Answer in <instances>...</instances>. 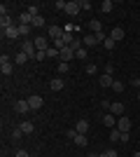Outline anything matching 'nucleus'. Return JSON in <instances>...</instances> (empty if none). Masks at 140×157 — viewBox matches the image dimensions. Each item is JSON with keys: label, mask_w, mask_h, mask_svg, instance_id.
Segmentation results:
<instances>
[{"label": "nucleus", "mask_w": 140, "mask_h": 157, "mask_svg": "<svg viewBox=\"0 0 140 157\" xmlns=\"http://www.w3.org/2000/svg\"><path fill=\"white\" fill-rule=\"evenodd\" d=\"M33 42H35V47H38V52H47V49L52 47V40H49V38H45V35H38V38H35Z\"/></svg>", "instance_id": "f257e3e1"}, {"label": "nucleus", "mask_w": 140, "mask_h": 157, "mask_svg": "<svg viewBox=\"0 0 140 157\" xmlns=\"http://www.w3.org/2000/svg\"><path fill=\"white\" fill-rule=\"evenodd\" d=\"M0 71H2V75H12V71H14V66H12V61L7 59V54L0 56Z\"/></svg>", "instance_id": "f03ea898"}, {"label": "nucleus", "mask_w": 140, "mask_h": 157, "mask_svg": "<svg viewBox=\"0 0 140 157\" xmlns=\"http://www.w3.org/2000/svg\"><path fill=\"white\" fill-rule=\"evenodd\" d=\"M47 33H49V40H59V38H63V33H66V28H61V26H56V24H54V26H49L47 28Z\"/></svg>", "instance_id": "7ed1b4c3"}, {"label": "nucleus", "mask_w": 140, "mask_h": 157, "mask_svg": "<svg viewBox=\"0 0 140 157\" xmlns=\"http://www.w3.org/2000/svg\"><path fill=\"white\" fill-rule=\"evenodd\" d=\"M23 54H28L31 59H35V54H38V47H35L33 40H23V49H21Z\"/></svg>", "instance_id": "20e7f679"}, {"label": "nucleus", "mask_w": 140, "mask_h": 157, "mask_svg": "<svg viewBox=\"0 0 140 157\" xmlns=\"http://www.w3.org/2000/svg\"><path fill=\"white\" fill-rule=\"evenodd\" d=\"M73 59H75V49H73V47H63V49H61V54H59V61L70 63Z\"/></svg>", "instance_id": "39448f33"}, {"label": "nucleus", "mask_w": 140, "mask_h": 157, "mask_svg": "<svg viewBox=\"0 0 140 157\" xmlns=\"http://www.w3.org/2000/svg\"><path fill=\"white\" fill-rule=\"evenodd\" d=\"M14 110L21 113V115L31 113V103H28V98H21V101H16V103H14Z\"/></svg>", "instance_id": "423d86ee"}, {"label": "nucleus", "mask_w": 140, "mask_h": 157, "mask_svg": "<svg viewBox=\"0 0 140 157\" xmlns=\"http://www.w3.org/2000/svg\"><path fill=\"white\" fill-rule=\"evenodd\" d=\"M63 12H66L68 17H77V14H80V2H77V0H73V2H68Z\"/></svg>", "instance_id": "0eeeda50"}, {"label": "nucleus", "mask_w": 140, "mask_h": 157, "mask_svg": "<svg viewBox=\"0 0 140 157\" xmlns=\"http://www.w3.org/2000/svg\"><path fill=\"white\" fill-rule=\"evenodd\" d=\"M28 103H31V110H40L42 103H45V98L38 96V94H33V96H28Z\"/></svg>", "instance_id": "6e6552de"}, {"label": "nucleus", "mask_w": 140, "mask_h": 157, "mask_svg": "<svg viewBox=\"0 0 140 157\" xmlns=\"http://www.w3.org/2000/svg\"><path fill=\"white\" fill-rule=\"evenodd\" d=\"M82 45H84V47L89 49V47H98L100 42H98V38H96L93 33H89V35H84V38H82Z\"/></svg>", "instance_id": "1a4fd4ad"}, {"label": "nucleus", "mask_w": 140, "mask_h": 157, "mask_svg": "<svg viewBox=\"0 0 140 157\" xmlns=\"http://www.w3.org/2000/svg\"><path fill=\"white\" fill-rule=\"evenodd\" d=\"M117 129H119V131H131V120H128L126 115L117 117Z\"/></svg>", "instance_id": "9d476101"}, {"label": "nucleus", "mask_w": 140, "mask_h": 157, "mask_svg": "<svg viewBox=\"0 0 140 157\" xmlns=\"http://www.w3.org/2000/svg\"><path fill=\"white\" fill-rule=\"evenodd\" d=\"M124 35H126V33H124V28H121V26H114L112 33H110V38H112L114 42H121V40H124Z\"/></svg>", "instance_id": "9b49d317"}, {"label": "nucleus", "mask_w": 140, "mask_h": 157, "mask_svg": "<svg viewBox=\"0 0 140 157\" xmlns=\"http://www.w3.org/2000/svg\"><path fill=\"white\" fill-rule=\"evenodd\" d=\"M110 113H112L114 117H121V115H124V103H119V101H114V103L110 105Z\"/></svg>", "instance_id": "f8f14e48"}, {"label": "nucleus", "mask_w": 140, "mask_h": 157, "mask_svg": "<svg viewBox=\"0 0 140 157\" xmlns=\"http://www.w3.org/2000/svg\"><path fill=\"white\" fill-rule=\"evenodd\" d=\"M103 124L110 127V129H114V127H117V117H114L112 113H105V115H103Z\"/></svg>", "instance_id": "ddd939ff"}, {"label": "nucleus", "mask_w": 140, "mask_h": 157, "mask_svg": "<svg viewBox=\"0 0 140 157\" xmlns=\"http://www.w3.org/2000/svg\"><path fill=\"white\" fill-rule=\"evenodd\" d=\"M2 35H7V40H16V38L21 35V33H19V26H9L7 31H2Z\"/></svg>", "instance_id": "4468645a"}, {"label": "nucleus", "mask_w": 140, "mask_h": 157, "mask_svg": "<svg viewBox=\"0 0 140 157\" xmlns=\"http://www.w3.org/2000/svg\"><path fill=\"white\" fill-rule=\"evenodd\" d=\"M87 28H89V31L93 33V35H96V33H100V31H103V24H100L98 19H91V21L87 24Z\"/></svg>", "instance_id": "2eb2a0df"}, {"label": "nucleus", "mask_w": 140, "mask_h": 157, "mask_svg": "<svg viewBox=\"0 0 140 157\" xmlns=\"http://www.w3.org/2000/svg\"><path fill=\"white\" fill-rule=\"evenodd\" d=\"M63 87H66V82H63L61 78H54L52 82H49V89H52V92H61Z\"/></svg>", "instance_id": "dca6fc26"}, {"label": "nucleus", "mask_w": 140, "mask_h": 157, "mask_svg": "<svg viewBox=\"0 0 140 157\" xmlns=\"http://www.w3.org/2000/svg\"><path fill=\"white\" fill-rule=\"evenodd\" d=\"M75 129H77V134H84V136H87V131H89V120H77V127H75Z\"/></svg>", "instance_id": "f3484780"}, {"label": "nucleus", "mask_w": 140, "mask_h": 157, "mask_svg": "<svg viewBox=\"0 0 140 157\" xmlns=\"http://www.w3.org/2000/svg\"><path fill=\"white\" fill-rule=\"evenodd\" d=\"M98 82H100V87H112V85H114V78H112V75H105V73H103V75L98 78Z\"/></svg>", "instance_id": "a211bd4d"}, {"label": "nucleus", "mask_w": 140, "mask_h": 157, "mask_svg": "<svg viewBox=\"0 0 140 157\" xmlns=\"http://www.w3.org/2000/svg\"><path fill=\"white\" fill-rule=\"evenodd\" d=\"M21 131H23V134H33V131H35V124L31 122V120H23V122H21Z\"/></svg>", "instance_id": "6ab92c4d"}, {"label": "nucleus", "mask_w": 140, "mask_h": 157, "mask_svg": "<svg viewBox=\"0 0 140 157\" xmlns=\"http://www.w3.org/2000/svg\"><path fill=\"white\" fill-rule=\"evenodd\" d=\"M75 145H80V148H87V145H89V138L84 136V134H77V136H75Z\"/></svg>", "instance_id": "aec40b11"}, {"label": "nucleus", "mask_w": 140, "mask_h": 157, "mask_svg": "<svg viewBox=\"0 0 140 157\" xmlns=\"http://www.w3.org/2000/svg\"><path fill=\"white\" fill-rule=\"evenodd\" d=\"M28 59H31V56H28V54L19 52V54H16V56H14V63H19V66H23V63H28Z\"/></svg>", "instance_id": "412c9836"}, {"label": "nucleus", "mask_w": 140, "mask_h": 157, "mask_svg": "<svg viewBox=\"0 0 140 157\" xmlns=\"http://www.w3.org/2000/svg\"><path fill=\"white\" fill-rule=\"evenodd\" d=\"M112 0H103V2H100V12H105V14H110L112 12Z\"/></svg>", "instance_id": "4be33fe9"}, {"label": "nucleus", "mask_w": 140, "mask_h": 157, "mask_svg": "<svg viewBox=\"0 0 140 157\" xmlns=\"http://www.w3.org/2000/svg\"><path fill=\"white\" fill-rule=\"evenodd\" d=\"M110 141H114V143H117V141H121V131L117 129V127H114V129H110Z\"/></svg>", "instance_id": "5701e85b"}, {"label": "nucleus", "mask_w": 140, "mask_h": 157, "mask_svg": "<svg viewBox=\"0 0 140 157\" xmlns=\"http://www.w3.org/2000/svg\"><path fill=\"white\" fill-rule=\"evenodd\" d=\"M87 47H82V49H77V52H75V59H80V61H84V59H87Z\"/></svg>", "instance_id": "b1692460"}, {"label": "nucleus", "mask_w": 140, "mask_h": 157, "mask_svg": "<svg viewBox=\"0 0 140 157\" xmlns=\"http://www.w3.org/2000/svg\"><path fill=\"white\" fill-rule=\"evenodd\" d=\"M31 26L42 28V26H45V17H40V14H38V17H33V24H31Z\"/></svg>", "instance_id": "393cba45"}, {"label": "nucleus", "mask_w": 140, "mask_h": 157, "mask_svg": "<svg viewBox=\"0 0 140 157\" xmlns=\"http://www.w3.org/2000/svg\"><path fill=\"white\" fill-rule=\"evenodd\" d=\"M59 49H56V47H49V49H47V59H56V56H59Z\"/></svg>", "instance_id": "a878e982"}, {"label": "nucleus", "mask_w": 140, "mask_h": 157, "mask_svg": "<svg viewBox=\"0 0 140 157\" xmlns=\"http://www.w3.org/2000/svg\"><path fill=\"white\" fill-rule=\"evenodd\" d=\"M112 89H114V92H117V94H121V92H124V89H126V87H124V82H119V80H114Z\"/></svg>", "instance_id": "bb28decb"}, {"label": "nucleus", "mask_w": 140, "mask_h": 157, "mask_svg": "<svg viewBox=\"0 0 140 157\" xmlns=\"http://www.w3.org/2000/svg\"><path fill=\"white\" fill-rule=\"evenodd\" d=\"M0 26H2V31H7V28L12 26V19H9V17H2V19H0Z\"/></svg>", "instance_id": "cd10ccee"}, {"label": "nucleus", "mask_w": 140, "mask_h": 157, "mask_svg": "<svg viewBox=\"0 0 140 157\" xmlns=\"http://www.w3.org/2000/svg\"><path fill=\"white\" fill-rule=\"evenodd\" d=\"M114 45H117V42H114V40L110 38V35H107V38H105V42H103V47H105V49H114Z\"/></svg>", "instance_id": "c85d7f7f"}, {"label": "nucleus", "mask_w": 140, "mask_h": 157, "mask_svg": "<svg viewBox=\"0 0 140 157\" xmlns=\"http://www.w3.org/2000/svg\"><path fill=\"white\" fill-rule=\"evenodd\" d=\"M70 71V63H66V61H59V73L63 75V73H68Z\"/></svg>", "instance_id": "c756f323"}, {"label": "nucleus", "mask_w": 140, "mask_h": 157, "mask_svg": "<svg viewBox=\"0 0 140 157\" xmlns=\"http://www.w3.org/2000/svg\"><path fill=\"white\" fill-rule=\"evenodd\" d=\"M80 10H87L89 12V10H93V5L89 2V0H80Z\"/></svg>", "instance_id": "7c9ffc66"}, {"label": "nucleus", "mask_w": 140, "mask_h": 157, "mask_svg": "<svg viewBox=\"0 0 140 157\" xmlns=\"http://www.w3.org/2000/svg\"><path fill=\"white\" fill-rule=\"evenodd\" d=\"M21 136H23V131H21V127H16V129L12 131V138H14V141H19Z\"/></svg>", "instance_id": "2f4dec72"}, {"label": "nucleus", "mask_w": 140, "mask_h": 157, "mask_svg": "<svg viewBox=\"0 0 140 157\" xmlns=\"http://www.w3.org/2000/svg\"><path fill=\"white\" fill-rule=\"evenodd\" d=\"M26 12L31 14V17H38V14H40V12H38V5H28V10H26Z\"/></svg>", "instance_id": "473e14b6"}, {"label": "nucleus", "mask_w": 140, "mask_h": 157, "mask_svg": "<svg viewBox=\"0 0 140 157\" xmlns=\"http://www.w3.org/2000/svg\"><path fill=\"white\" fill-rule=\"evenodd\" d=\"M31 28H33V26H23V24H21V26H19V33L23 35V38H26L28 33H31Z\"/></svg>", "instance_id": "72a5a7b5"}, {"label": "nucleus", "mask_w": 140, "mask_h": 157, "mask_svg": "<svg viewBox=\"0 0 140 157\" xmlns=\"http://www.w3.org/2000/svg\"><path fill=\"white\" fill-rule=\"evenodd\" d=\"M66 0H56V2H54V7H56V10H66Z\"/></svg>", "instance_id": "f704fd0d"}, {"label": "nucleus", "mask_w": 140, "mask_h": 157, "mask_svg": "<svg viewBox=\"0 0 140 157\" xmlns=\"http://www.w3.org/2000/svg\"><path fill=\"white\" fill-rule=\"evenodd\" d=\"M66 136H68V138H73V141H75V136H77V129H68V131H66Z\"/></svg>", "instance_id": "c9c22d12"}, {"label": "nucleus", "mask_w": 140, "mask_h": 157, "mask_svg": "<svg viewBox=\"0 0 140 157\" xmlns=\"http://www.w3.org/2000/svg\"><path fill=\"white\" fill-rule=\"evenodd\" d=\"M114 73V66L112 63H105V75H112Z\"/></svg>", "instance_id": "e433bc0d"}, {"label": "nucleus", "mask_w": 140, "mask_h": 157, "mask_svg": "<svg viewBox=\"0 0 140 157\" xmlns=\"http://www.w3.org/2000/svg\"><path fill=\"white\" fill-rule=\"evenodd\" d=\"M35 59H38V61H45L47 59V52H38V54H35Z\"/></svg>", "instance_id": "4c0bfd02"}, {"label": "nucleus", "mask_w": 140, "mask_h": 157, "mask_svg": "<svg viewBox=\"0 0 140 157\" xmlns=\"http://www.w3.org/2000/svg\"><path fill=\"white\" fill-rule=\"evenodd\" d=\"M87 73H89V75H93V73H96V66H93V63H87Z\"/></svg>", "instance_id": "58836bf2"}, {"label": "nucleus", "mask_w": 140, "mask_h": 157, "mask_svg": "<svg viewBox=\"0 0 140 157\" xmlns=\"http://www.w3.org/2000/svg\"><path fill=\"white\" fill-rule=\"evenodd\" d=\"M126 141H131V136H128V131H121V143H126Z\"/></svg>", "instance_id": "ea45409f"}, {"label": "nucleus", "mask_w": 140, "mask_h": 157, "mask_svg": "<svg viewBox=\"0 0 140 157\" xmlns=\"http://www.w3.org/2000/svg\"><path fill=\"white\" fill-rule=\"evenodd\" d=\"M100 105H103V108H105V110H110V105H112V103H110V101H107V98H103V101H100Z\"/></svg>", "instance_id": "a19ab883"}, {"label": "nucleus", "mask_w": 140, "mask_h": 157, "mask_svg": "<svg viewBox=\"0 0 140 157\" xmlns=\"http://www.w3.org/2000/svg\"><path fill=\"white\" fill-rule=\"evenodd\" d=\"M16 157H31V155H28L26 150H16Z\"/></svg>", "instance_id": "79ce46f5"}, {"label": "nucleus", "mask_w": 140, "mask_h": 157, "mask_svg": "<svg viewBox=\"0 0 140 157\" xmlns=\"http://www.w3.org/2000/svg\"><path fill=\"white\" fill-rule=\"evenodd\" d=\"M105 155L107 157H117V150H105Z\"/></svg>", "instance_id": "37998d69"}, {"label": "nucleus", "mask_w": 140, "mask_h": 157, "mask_svg": "<svg viewBox=\"0 0 140 157\" xmlns=\"http://www.w3.org/2000/svg\"><path fill=\"white\" fill-rule=\"evenodd\" d=\"M138 101H140V92H138Z\"/></svg>", "instance_id": "c03bdc74"}]
</instances>
